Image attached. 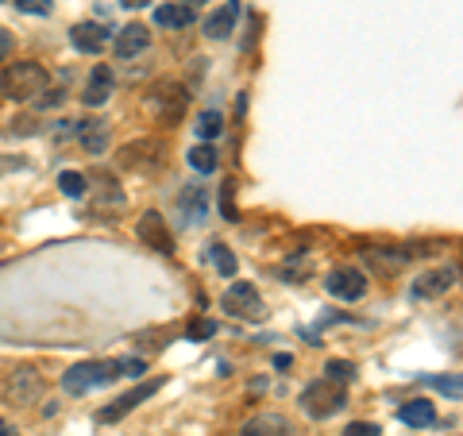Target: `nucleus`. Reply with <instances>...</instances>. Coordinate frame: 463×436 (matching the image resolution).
<instances>
[{"instance_id":"obj_15","label":"nucleus","mask_w":463,"mask_h":436,"mask_svg":"<svg viewBox=\"0 0 463 436\" xmlns=\"http://www.w3.org/2000/svg\"><path fill=\"white\" fill-rule=\"evenodd\" d=\"M8 394H12V402H20V405L35 402V398L43 394L39 371H35V367H16V371H12V383H8Z\"/></svg>"},{"instance_id":"obj_28","label":"nucleus","mask_w":463,"mask_h":436,"mask_svg":"<svg viewBox=\"0 0 463 436\" xmlns=\"http://www.w3.org/2000/svg\"><path fill=\"white\" fill-rule=\"evenodd\" d=\"M325 379H332V383L347 386V383L355 379V367H352V363H344V359H332L328 367H325Z\"/></svg>"},{"instance_id":"obj_20","label":"nucleus","mask_w":463,"mask_h":436,"mask_svg":"<svg viewBox=\"0 0 463 436\" xmlns=\"http://www.w3.org/2000/svg\"><path fill=\"white\" fill-rule=\"evenodd\" d=\"M178 205H182L185 224H197V221H205V213H209V194L197 190V185H182Z\"/></svg>"},{"instance_id":"obj_11","label":"nucleus","mask_w":463,"mask_h":436,"mask_svg":"<svg viewBox=\"0 0 463 436\" xmlns=\"http://www.w3.org/2000/svg\"><path fill=\"white\" fill-rule=\"evenodd\" d=\"M240 436H298V432H294V425H289V417L263 410V413H251L248 421H243Z\"/></svg>"},{"instance_id":"obj_3","label":"nucleus","mask_w":463,"mask_h":436,"mask_svg":"<svg viewBox=\"0 0 463 436\" xmlns=\"http://www.w3.org/2000/svg\"><path fill=\"white\" fill-rule=\"evenodd\" d=\"M112 379H120L116 359H90V363H78V367H70L62 374V390H66V394H85V390L109 386Z\"/></svg>"},{"instance_id":"obj_8","label":"nucleus","mask_w":463,"mask_h":436,"mask_svg":"<svg viewBox=\"0 0 463 436\" xmlns=\"http://www.w3.org/2000/svg\"><path fill=\"white\" fill-rule=\"evenodd\" d=\"M325 286H328L332 298H340V301H359V298L367 294V274L359 270V267H352V263H344V267H332V270H328Z\"/></svg>"},{"instance_id":"obj_31","label":"nucleus","mask_w":463,"mask_h":436,"mask_svg":"<svg viewBox=\"0 0 463 436\" xmlns=\"http://www.w3.org/2000/svg\"><path fill=\"white\" fill-rule=\"evenodd\" d=\"M309 259H298V263H294V259H286V263L279 267V274H282V279H306V274H309Z\"/></svg>"},{"instance_id":"obj_16","label":"nucleus","mask_w":463,"mask_h":436,"mask_svg":"<svg viewBox=\"0 0 463 436\" xmlns=\"http://www.w3.org/2000/svg\"><path fill=\"white\" fill-rule=\"evenodd\" d=\"M398 421L410 429H429V425H437V405L429 398H413V402L398 405Z\"/></svg>"},{"instance_id":"obj_36","label":"nucleus","mask_w":463,"mask_h":436,"mask_svg":"<svg viewBox=\"0 0 463 436\" xmlns=\"http://www.w3.org/2000/svg\"><path fill=\"white\" fill-rule=\"evenodd\" d=\"M54 105H62V93H47V97H43V109H54Z\"/></svg>"},{"instance_id":"obj_27","label":"nucleus","mask_w":463,"mask_h":436,"mask_svg":"<svg viewBox=\"0 0 463 436\" xmlns=\"http://www.w3.org/2000/svg\"><path fill=\"white\" fill-rule=\"evenodd\" d=\"M209 336H216V321H209V317H194L190 325H185V340H209Z\"/></svg>"},{"instance_id":"obj_26","label":"nucleus","mask_w":463,"mask_h":436,"mask_svg":"<svg viewBox=\"0 0 463 436\" xmlns=\"http://www.w3.org/2000/svg\"><path fill=\"white\" fill-rule=\"evenodd\" d=\"M421 383H429V386H437L440 394H448V398H459V374H421Z\"/></svg>"},{"instance_id":"obj_18","label":"nucleus","mask_w":463,"mask_h":436,"mask_svg":"<svg viewBox=\"0 0 463 436\" xmlns=\"http://www.w3.org/2000/svg\"><path fill=\"white\" fill-rule=\"evenodd\" d=\"M112 85H116V78H112V70L109 66H97L93 74H90V85H85V93H81V100L90 109H97V105H105V100L112 97Z\"/></svg>"},{"instance_id":"obj_23","label":"nucleus","mask_w":463,"mask_h":436,"mask_svg":"<svg viewBox=\"0 0 463 436\" xmlns=\"http://www.w3.org/2000/svg\"><path fill=\"white\" fill-rule=\"evenodd\" d=\"M58 190H62L66 197H85V194H90V178L78 174V170H62V174H58Z\"/></svg>"},{"instance_id":"obj_38","label":"nucleus","mask_w":463,"mask_h":436,"mask_svg":"<svg viewBox=\"0 0 463 436\" xmlns=\"http://www.w3.org/2000/svg\"><path fill=\"white\" fill-rule=\"evenodd\" d=\"M0 436H16V432H12V429L5 425V421H0Z\"/></svg>"},{"instance_id":"obj_37","label":"nucleus","mask_w":463,"mask_h":436,"mask_svg":"<svg viewBox=\"0 0 463 436\" xmlns=\"http://www.w3.org/2000/svg\"><path fill=\"white\" fill-rule=\"evenodd\" d=\"M178 5H185V8H197V5H205V0H178Z\"/></svg>"},{"instance_id":"obj_14","label":"nucleus","mask_w":463,"mask_h":436,"mask_svg":"<svg viewBox=\"0 0 463 436\" xmlns=\"http://www.w3.org/2000/svg\"><path fill=\"white\" fill-rule=\"evenodd\" d=\"M236 20H240V0H228V5H221L213 16H205L201 32H205L209 39H228L232 32H236Z\"/></svg>"},{"instance_id":"obj_10","label":"nucleus","mask_w":463,"mask_h":436,"mask_svg":"<svg viewBox=\"0 0 463 436\" xmlns=\"http://www.w3.org/2000/svg\"><path fill=\"white\" fill-rule=\"evenodd\" d=\"M109 35H112V24H97V20L70 27V43H74V51H81V54H100L109 47Z\"/></svg>"},{"instance_id":"obj_32","label":"nucleus","mask_w":463,"mask_h":436,"mask_svg":"<svg viewBox=\"0 0 463 436\" xmlns=\"http://www.w3.org/2000/svg\"><path fill=\"white\" fill-rule=\"evenodd\" d=\"M232 194H236V182H224L221 185V209H224V216H228V221H236V201H232Z\"/></svg>"},{"instance_id":"obj_39","label":"nucleus","mask_w":463,"mask_h":436,"mask_svg":"<svg viewBox=\"0 0 463 436\" xmlns=\"http://www.w3.org/2000/svg\"><path fill=\"white\" fill-rule=\"evenodd\" d=\"M0 5H5V0H0Z\"/></svg>"},{"instance_id":"obj_22","label":"nucleus","mask_w":463,"mask_h":436,"mask_svg":"<svg viewBox=\"0 0 463 436\" xmlns=\"http://www.w3.org/2000/svg\"><path fill=\"white\" fill-rule=\"evenodd\" d=\"M194 132H197V139H201V143H209V139H216V136H221V132H224V116H221V112H216V109H209V112H201V116H197V128H194Z\"/></svg>"},{"instance_id":"obj_17","label":"nucleus","mask_w":463,"mask_h":436,"mask_svg":"<svg viewBox=\"0 0 463 436\" xmlns=\"http://www.w3.org/2000/svg\"><path fill=\"white\" fill-rule=\"evenodd\" d=\"M364 255L379 274H394L410 263V251H398V247H364Z\"/></svg>"},{"instance_id":"obj_13","label":"nucleus","mask_w":463,"mask_h":436,"mask_svg":"<svg viewBox=\"0 0 463 436\" xmlns=\"http://www.w3.org/2000/svg\"><path fill=\"white\" fill-rule=\"evenodd\" d=\"M147 47H151V32L143 24H128V27H120V35H112L116 58H136V54H143Z\"/></svg>"},{"instance_id":"obj_5","label":"nucleus","mask_w":463,"mask_h":436,"mask_svg":"<svg viewBox=\"0 0 463 436\" xmlns=\"http://www.w3.org/2000/svg\"><path fill=\"white\" fill-rule=\"evenodd\" d=\"M166 158V143L163 139H136V143H124L116 151V163L124 170H143V174H155Z\"/></svg>"},{"instance_id":"obj_19","label":"nucleus","mask_w":463,"mask_h":436,"mask_svg":"<svg viewBox=\"0 0 463 436\" xmlns=\"http://www.w3.org/2000/svg\"><path fill=\"white\" fill-rule=\"evenodd\" d=\"M155 24H158V27H170V32H182V27H194V24H197V8H185V5H158V8H155Z\"/></svg>"},{"instance_id":"obj_9","label":"nucleus","mask_w":463,"mask_h":436,"mask_svg":"<svg viewBox=\"0 0 463 436\" xmlns=\"http://www.w3.org/2000/svg\"><path fill=\"white\" fill-rule=\"evenodd\" d=\"M136 236H139V243H147L151 251H158V255H174V236H170V224L163 221V213H143L139 216V224H136Z\"/></svg>"},{"instance_id":"obj_30","label":"nucleus","mask_w":463,"mask_h":436,"mask_svg":"<svg viewBox=\"0 0 463 436\" xmlns=\"http://www.w3.org/2000/svg\"><path fill=\"white\" fill-rule=\"evenodd\" d=\"M20 12H27V16H51V0H12Z\"/></svg>"},{"instance_id":"obj_24","label":"nucleus","mask_w":463,"mask_h":436,"mask_svg":"<svg viewBox=\"0 0 463 436\" xmlns=\"http://www.w3.org/2000/svg\"><path fill=\"white\" fill-rule=\"evenodd\" d=\"M190 166H194L197 174H213L216 166H221V155H216L209 143H197V147L190 151Z\"/></svg>"},{"instance_id":"obj_34","label":"nucleus","mask_w":463,"mask_h":436,"mask_svg":"<svg viewBox=\"0 0 463 436\" xmlns=\"http://www.w3.org/2000/svg\"><path fill=\"white\" fill-rule=\"evenodd\" d=\"M8 54H12V35L5 32V27H0V62H5Z\"/></svg>"},{"instance_id":"obj_7","label":"nucleus","mask_w":463,"mask_h":436,"mask_svg":"<svg viewBox=\"0 0 463 436\" xmlns=\"http://www.w3.org/2000/svg\"><path fill=\"white\" fill-rule=\"evenodd\" d=\"M163 374H155V379H147V383H143V386H136V390H128V394H120V398H116L112 405H105V410H100L97 413V421H100V425H112V421H120V417H128V413H132L136 410V405H143V402H147L151 394H158V390H163Z\"/></svg>"},{"instance_id":"obj_35","label":"nucleus","mask_w":463,"mask_h":436,"mask_svg":"<svg viewBox=\"0 0 463 436\" xmlns=\"http://www.w3.org/2000/svg\"><path fill=\"white\" fill-rule=\"evenodd\" d=\"M120 8H147V5H155V0H116Z\"/></svg>"},{"instance_id":"obj_21","label":"nucleus","mask_w":463,"mask_h":436,"mask_svg":"<svg viewBox=\"0 0 463 436\" xmlns=\"http://www.w3.org/2000/svg\"><path fill=\"white\" fill-rule=\"evenodd\" d=\"M78 136L85 143V151L100 155V151H105V143H109V128L100 124V120H90V124H78Z\"/></svg>"},{"instance_id":"obj_29","label":"nucleus","mask_w":463,"mask_h":436,"mask_svg":"<svg viewBox=\"0 0 463 436\" xmlns=\"http://www.w3.org/2000/svg\"><path fill=\"white\" fill-rule=\"evenodd\" d=\"M116 371H120V374H128V379H139V374H147V359H139V355L116 359Z\"/></svg>"},{"instance_id":"obj_6","label":"nucleus","mask_w":463,"mask_h":436,"mask_svg":"<svg viewBox=\"0 0 463 436\" xmlns=\"http://www.w3.org/2000/svg\"><path fill=\"white\" fill-rule=\"evenodd\" d=\"M185 90L178 81H158L155 90H151V97H147V105H151V112L158 116L163 124H174V120H182V112H185Z\"/></svg>"},{"instance_id":"obj_4","label":"nucleus","mask_w":463,"mask_h":436,"mask_svg":"<svg viewBox=\"0 0 463 436\" xmlns=\"http://www.w3.org/2000/svg\"><path fill=\"white\" fill-rule=\"evenodd\" d=\"M221 305H224V313L240 317V321H267V301L259 294L255 282H232L224 289Z\"/></svg>"},{"instance_id":"obj_33","label":"nucleus","mask_w":463,"mask_h":436,"mask_svg":"<svg viewBox=\"0 0 463 436\" xmlns=\"http://www.w3.org/2000/svg\"><path fill=\"white\" fill-rule=\"evenodd\" d=\"M344 436H383V429L371 425V421H352V425L344 429Z\"/></svg>"},{"instance_id":"obj_12","label":"nucleus","mask_w":463,"mask_h":436,"mask_svg":"<svg viewBox=\"0 0 463 436\" xmlns=\"http://www.w3.org/2000/svg\"><path fill=\"white\" fill-rule=\"evenodd\" d=\"M456 279H459V270L456 267H440V270H432V274H421V279L413 282V301H429V298H440V294H448V289L456 286Z\"/></svg>"},{"instance_id":"obj_1","label":"nucleus","mask_w":463,"mask_h":436,"mask_svg":"<svg viewBox=\"0 0 463 436\" xmlns=\"http://www.w3.org/2000/svg\"><path fill=\"white\" fill-rule=\"evenodd\" d=\"M47 85H51V74L39 62H12V66H5V74H0V97L24 105V100H35L47 93Z\"/></svg>"},{"instance_id":"obj_25","label":"nucleus","mask_w":463,"mask_h":436,"mask_svg":"<svg viewBox=\"0 0 463 436\" xmlns=\"http://www.w3.org/2000/svg\"><path fill=\"white\" fill-rule=\"evenodd\" d=\"M209 255H213V263H216V270H221L224 279H232V274H236L240 263H236V255H232L224 243H213V247H209Z\"/></svg>"},{"instance_id":"obj_2","label":"nucleus","mask_w":463,"mask_h":436,"mask_svg":"<svg viewBox=\"0 0 463 436\" xmlns=\"http://www.w3.org/2000/svg\"><path fill=\"white\" fill-rule=\"evenodd\" d=\"M298 405H301V413H306V417L325 421V417L340 413L344 405H347V386L332 383V379H317V383H309L306 390H301Z\"/></svg>"}]
</instances>
